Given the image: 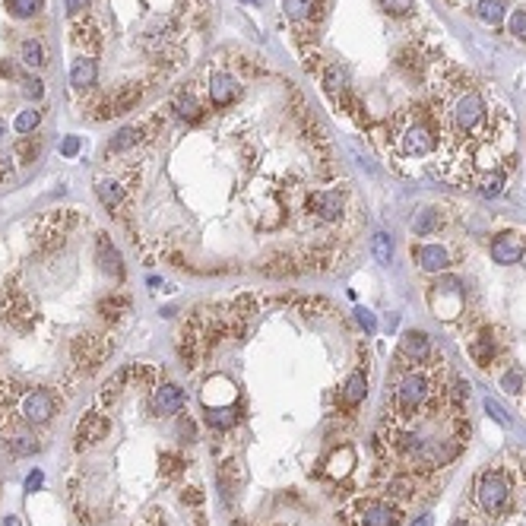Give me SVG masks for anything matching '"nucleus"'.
I'll use <instances>...</instances> for the list:
<instances>
[{"label": "nucleus", "instance_id": "1", "mask_svg": "<svg viewBox=\"0 0 526 526\" xmlns=\"http://www.w3.org/2000/svg\"><path fill=\"white\" fill-rule=\"evenodd\" d=\"M396 149L406 155H428L434 149V131L422 111H406L393 124Z\"/></svg>", "mask_w": 526, "mask_h": 526}, {"label": "nucleus", "instance_id": "2", "mask_svg": "<svg viewBox=\"0 0 526 526\" xmlns=\"http://www.w3.org/2000/svg\"><path fill=\"white\" fill-rule=\"evenodd\" d=\"M428 396H432V384H428V378L422 371H412L406 374V378L396 384V412L400 415H415L422 406L428 402Z\"/></svg>", "mask_w": 526, "mask_h": 526}, {"label": "nucleus", "instance_id": "3", "mask_svg": "<svg viewBox=\"0 0 526 526\" xmlns=\"http://www.w3.org/2000/svg\"><path fill=\"white\" fill-rule=\"evenodd\" d=\"M508 479H504V473H498V469H488V473L479 476V485H476V498H479L482 510L485 514H501V508L508 504Z\"/></svg>", "mask_w": 526, "mask_h": 526}, {"label": "nucleus", "instance_id": "4", "mask_svg": "<svg viewBox=\"0 0 526 526\" xmlns=\"http://www.w3.org/2000/svg\"><path fill=\"white\" fill-rule=\"evenodd\" d=\"M57 412V396L48 390H26L19 396V415L32 425H45L51 415Z\"/></svg>", "mask_w": 526, "mask_h": 526}, {"label": "nucleus", "instance_id": "5", "mask_svg": "<svg viewBox=\"0 0 526 526\" xmlns=\"http://www.w3.org/2000/svg\"><path fill=\"white\" fill-rule=\"evenodd\" d=\"M307 207L317 213V219L324 222H333L343 216V190H317V194H311V200H307Z\"/></svg>", "mask_w": 526, "mask_h": 526}, {"label": "nucleus", "instance_id": "6", "mask_svg": "<svg viewBox=\"0 0 526 526\" xmlns=\"http://www.w3.org/2000/svg\"><path fill=\"white\" fill-rule=\"evenodd\" d=\"M523 251H526L523 238H517V235H501V238H495V241H491V261L501 263V266L520 263V261H523Z\"/></svg>", "mask_w": 526, "mask_h": 526}, {"label": "nucleus", "instance_id": "7", "mask_svg": "<svg viewBox=\"0 0 526 526\" xmlns=\"http://www.w3.org/2000/svg\"><path fill=\"white\" fill-rule=\"evenodd\" d=\"M412 257L425 273H444L450 266V251L441 244H419L412 248Z\"/></svg>", "mask_w": 526, "mask_h": 526}, {"label": "nucleus", "instance_id": "8", "mask_svg": "<svg viewBox=\"0 0 526 526\" xmlns=\"http://www.w3.org/2000/svg\"><path fill=\"white\" fill-rule=\"evenodd\" d=\"M95 261H99L102 273H108V276H114V279L124 276V266H121L118 248H114V244L108 241L105 235H99V241H95Z\"/></svg>", "mask_w": 526, "mask_h": 526}, {"label": "nucleus", "instance_id": "9", "mask_svg": "<svg viewBox=\"0 0 526 526\" xmlns=\"http://www.w3.org/2000/svg\"><path fill=\"white\" fill-rule=\"evenodd\" d=\"M153 409L159 415H175L184 409V390L177 384H162L153 396Z\"/></svg>", "mask_w": 526, "mask_h": 526}, {"label": "nucleus", "instance_id": "10", "mask_svg": "<svg viewBox=\"0 0 526 526\" xmlns=\"http://www.w3.org/2000/svg\"><path fill=\"white\" fill-rule=\"evenodd\" d=\"M400 523V514H396V508H390V504H365V510H361L358 517V526H396Z\"/></svg>", "mask_w": 526, "mask_h": 526}, {"label": "nucleus", "instance_id": "11", "mask_svg": "<svg viewBox=\"0 0 526 526\" xmlns=\"http://www.w3.org/2000/svg\"><path fill=\"white\" fill-rule=\"evenodd\" d=\"M402 355H406L409 361H425L428 355H432V343H428V333L425 330H409L402 333Z\"/></svg>", "mask_w": 526, "mask_h": 526}, {"label": "nucleus", "instance_id": "12", "mask_svg": "<svg viewBox=\"0 0 526 526\" xmlns=\"http://www.w3.org/2000/svg\"><path fill=\"white\" fill-rule=\"evenodd\" d=\"M235 95H238L235 77H229V73H213L209 77V99H213V105H229Z\"/></svg>", "mask_w": 526, "mask_h": 526}, {"label": "nucleus", "instance_id": "13", "mask_svg": "<svg viewBox=\"0 0 526 526\" xmlns=\"http://www.w3.org/2000/svg\"><path fill=\"white\" fill-rule=\"evenodd\" d=\"M95 77H99V67H95V60L92 57H80V60H73V70H70V86L73 89H89V86H95Z\"/></svg>", "mask_w": 526, "mask_h": 526}, {"label": "nucleus", "instance_id": "14", "mask_svg": "<svg viewBox=\"0 0 526 526\" xmlns=\"http://www.w3.org/2000/svg\"><path fill=\"white\" fill-rule=\"evenodd\" d=\"M95 194H99L105 209H118L121 200H124V187L114 177H95Z\"/></svg>", "mask_w": 526, "mask_h": 526}, {"label": "nucleus", "instance_id": "15", "mask_svg": "<svg viewBox=\"0 0 526 526\" xmlns=\"http://www.w3.org/2000/svg\"><path fill=\"white\" fill-rule=\"evenodd\" d=\"M368 393V378L361 371H352L349 380L343 384V393H339V400H343V406H358L361 400H365Z\"/></svg>", "mask_w": 526, "mask_h": 526}, {"label": "nucleus", "instance_id": "16", "mask_svg": "<svg viewBox=\"0 0 526 526\" xmlns=\"http://www.w3.org/2000/svg\"><path fill=\"white\" fill-rule=\"evenodd\" d=\"M441 229V209H434V207H425V209H419V213L412 216V231L419 238H428V235H434V231Z\"/></svg>", "mask_w": 526, "mask_h": 526}, {"label": "nucleus", "instance_id": "17", "mask_svg": "<svg viewBox=\"0 0 526 526\" xmlns=\"http://www.w3.org/2000/svg\"><path fill=\"white\" fill-rule=\"evenodd\" d=\"M140 127H124V131H118V136H114L111 143H108V155H121L127 153V149H133L136 143H140Z\"/></svg>", "mask_w": 526, "mask_h": 526}, {"label": "nucleus", "instance_id": "18", "mask_svg": "<svg viewBox=\"0 0 526 526\" xmlns=\"http://www.w3.org/2000/svg\"><path fill=\"white\" fill-rule=\"evenodd\" d=\"M105 428H108V422L102 419V415H86V422L80 425V447H83V444H95L105 434Z\"/></svg>", "mask_w": 526, "mask_h": 526}, {"label": "nucleus", "instance_id": "19", "mask_svg": "<svg viewBox=\"0 0 526 526\" xmlns=\"http://www.w3.org/2000/svg\"><path fill=\"white\" fill-rule=\"evenodd\" d=\"M476 13H479L482 23L498 26V23L504 19V0H482V4L476 6Z\"/></svg>", "mask_w": 526, "mask_h": 526}, {"label": "nucleus", "instance_id": "20", "mask_svg": "<svg viewBox=\"0 0 526 526\" xmlns=\"http://www.w3.org/2000/svg\"><path fill=\"white\" fill-rule=\"evenodd\" d=\"M479 190L485 197H498L504 190V172H498V168H491V172H485L479 177Z\"/></svg>", "mask_w": 526, "mask_h": 526}, {"label": "nucleus", "instance_id": "21", "mask_svg": "<svg viewBox=\"0 0 526 526\" xmlns=\"http://www.w3.org/2000/svg\"><path fill=\"white\" fill-rule=\"evenodd\" d=\"M371 251H374V257H378V263H390L393 261V241H390V235L378 231V235L371 238Z\"/></svg>", "mask_w": 526, "mask_h": 526}, {"label": "nucleus", "instance_id": "22", "mask_svg": "<svg viewBox=\"0 0 526 526\" xmlns=\"http://www.w3.org/2000/svg\"><path fill=\"white\" fill-rule=\"evenodd\" d=\"M175 108H177V118H184V121H197V118H200V105H197V99H194V95H187V92L177 95Z\"/></svg>", "mask_w": 526, "mask_h": 526}, {"label": "nucleus", "instance_id": "23", "mask_svg": "<svg viewBox=\"0 0 526 526\" xmlns=\"http://www.w3.org/2000/svg\"><path fill=\"white\" fill-rule=\"evenodd\" d=\"M491 355H495V339H491V333H482L473 343V358L479 361V365H488Z\"/></svg>", "mask_w": 526, "mask_h": 526}, {"label": "nucleus", "instance_id": "24", "mask_svg": "<svg viewBox=\"0 0 526 526\" xmlns=\"http://www.w3.org/2000/svg\"><path fill=\"white\" fill-rule=\"evenodd\" d=\"M23 64H29V67H42L45 64V48H42L38 38L23 42Z\"/></svg>", "mask_w": 526, "mask_h": 526}, {"label": "nucleus", "instance_id": "25", "mask_svg": "<svg viewBox=\"0 0 526 526\" xmlns=\"http://www.w3.org/2000/svg\"><path fill=\"white\" fill-rule=\"evenodd\" d=\"M207 422L213 428H219V432H225V428H231L238 422V415H235V409H209Z\"/></svg>", "mask_w": 526, "mask_h": 526}, {"label": "nucleus", "instance_id": "26", "mask_svg": "<svg viewBox=\"0 0 526 526\" xmlns=\"http://www.w3.org/2000/svg\"><path fill=\"white\" fill-rule=\"evenodd\" d=\"M38 6H42V0H6V10L16 19H26L32 13H38Z\"/></svg>", "mask_w": 526, "mask_h": 526}, {"label": "nucleus", "instance_id": "27", "mask_svg": "<svg viewBox=\"0 0 526 526\" xmlns=\"http://www.w3.org/2000/svg\"><path fill=\"white\" fill-rule=\"evenodd\" d=\"M38 124H42V111H35V108H29V111H23V114H19V118H16V124H13V127H16V133H32Z\"/></svg>", "mask_w": 526, "mask_h": 526}, {"label": "nucleus", "instance_id": "28", "mask_svg": "<svg viewBox=\"0 0 526 526\" xmlns=\"http://www.w3.org/2000/svg\"><path fill=\"white\" fill-rule=\"evenodd\" d=\"M327 89H330L333 95H343L346 92V83H349V80H346V70H339V67H330V70H327Z\"/></svg>", "mask_w": 526, "mask_h": 526}, {"label": "nucleus", "instance_id": "29", "mask_svg": "<svg viewBox=\"0 0 526 526\" xmlns=\"http://www.w3.org/2000/svg\"><path fill=\"white\" fill-rule=\"evenodd\" d=\"M285 13L289 19H305L314 13V0H285Z\"/></svg>", "mask_w": 526, "mask_h": 526}, {"label": "nucleus", "instance_id": "30", "mask_svg": "<svg viewBox=\"0 0 526 526\" xmlns=\"http://www.w3.org/2000/svg\"><path fill=\"white\" fill-rule=\"evenodd\" d=\"M10 450H13V454H19V456H23V454H35V450H38V441H32L29 434H19V438L10 441Z\"/></svg>", "mask_w": 526, "mask_h": 526}, {"label": "nucleus", "instance_id": "31", "mask_svg": "<svg viewBox=\"0 0 526 526\" xmlns=\"http://www.w3.org/2000/svg\"><path fill=\"white\" fill-rule=\"evenodd\" d=\"M510 35H517V38H526V10H514L510 13Z\"/></svg>", "mask_w": 526, "mask_h": 526}, {"label": "nucleus", "instance_id": "32", "mask_svg": "<svg viewBox=\"0 0 526 526\" xmlns=\"http://www.w3.org/2000/svg\"><path fill=\"white\" fill-rule=\"evenodd\" d=\"M485 412H488V415H491V419H495V422H498V425H504V428H508V425H510V415H508V412H504V409H501V406H498V402H495V400H491V396H488V400H485Z\"/></svg>", "mask_w": 526, "mask_h": 526}, {"label": "nucleus", "instance_id": "33", "mask_svg": "<svg viewBox=\"0 0 526 526\" xmlns=\"http://www.w3.org/2000/svg\"><path fill=\"white\" fill-rule=\"evenodd\" d=\"M387 10L393 13V16H406V13L415 10V0H384Z\"/></svg>", "mask_w": 526, "mask_h": 526}, {"label": "nucleus", "instance_id": "34", "mask_svg": "<svg viewBox=\"0 0 526 526\" xmlns=\"http://www.w3.org/2000/svg\"><path fill=\"white\" fill-rule=\"evenodd\" d=\"M501 387H504V390H508V393H520L523 390V378H520V374H517V371H508V374H504V378H501Z\"/></svg>", "mask_w": 526, "mask_h": 526}, {"label": "nucleus", "instance_id": "35", "mask_svg": "<svg viewBox=\"0 0 526 526\" xmlns=\"http://www.w3.org/2000/svg\"><path fill=\"white\" fill-rule=\"evenodd\" d=\"M23 92H26V99H42V95H45V83H42V80H26V83H23Z\"/></svg>", "mask_w": 526, "mask_h": 526}, {"label": "nucleus", "instance_id": "36", "mask_svg": "<svg viewBox=\"0 0 526 526\" xmlns=\"http://www.w3.org/2000/svg\"><path fill=\"white\" fill-rule=\"evenodd\" d=\"M355 317H358V324L365 327V333H374V330H378V320H374V314L368 311V307H358V311H355Z\"/></svg>", "mask_w": 526, "mask_h": 526}, {"label": "nucleus", "instance_id": "37", "mask_svg": "<svg viewBox=\"0 0 526 526\" xmlns=\"http://www.w3.org/2000/svg\"><path fill=\"white\" fill-rule=\"evenodd\" d=\"M60 153H64L67 159H70V155H77L80 153V136H67V140L60 143Z\"/></svg>", "mask_w": 526, "mask_h": 526}, {"label": "nucleus", "instance_id": "38", "mask_svg": "<svg viewBox=\"0 0 526 526\" xmlns=\"http://www.w3.org/2000/svg\"><path fill=\"white\" fill-rule=\"evenodd\" d=\"M42 482H45L42 469H35V473H29V476H26V491H38V488H42Z\"/></svg>", "mask_w": 526, "mask_h": 526}, {"label": "nucleus", "instance_id": "39", "mask_svg": "<svg viewBox=\"0 0 526 526\" xmlns=\"http://www.w3.org/2000/svg\"><path fill=\"white\" fill-rule=\"evenodd\" d=\"M469 396V380H456L454 384V400H466Z\"/></svg>", "mask_w": 526, "mask_h": 526}, {"label": "nucleus", "instance_id": "40", "mask_svg": "<svg viewBox=\"0 0 526 526\" xmlns=\"http://www.w3.org/2000/svg\"><path fill=\"white\" fill-rule=\"evenodd\" d=\"M89 6V0H67V10H70V16H80Z\"/></svg>", "mask_w": 526, "mask_h": 526}, {"label": "nucleus", "instance_id": "41", "mask_svg": "<svg viewBox=\"0 0 526 526\" xmlns=\"http://www.w3.org/2000/svg\"><path fill=\"white\" fill-rule=\"evenodd\" d=\"M32 153H38V149L32 146V143H26V146H16V155H23V159H29Z\"/></svg>", "mask_w": 526, "mask_h": 526}, {"label": "nucleus", "instance_id": "42", "mask_svg": "<svg viewBox=\"0 0 526 526\" xmlns=\"http://www.w3.org/2000/svg\"><path fill=\"white\" fill-rule=\"evenodd\" d=\"M4 526H16V520H13V517H6V520H4Z\"/></svg>", "mask_w": 526, "mask_h": 526}, {"label": "nucleus", "instance_id": "43", "mask_svg": "<svg viewBox=\"0 0 526 526\" xmlns=\"http://www.w3.org/2000/svg\"><path fill=\"white\" fill-rule=\"evenodd\" d=\"M428 523H432V520H428V517H422V523H419V526H428Z\"/></svg>", "mask_w": 526, "mask_h": 526}, {"label": "nucleus", "instance_id": "44", "mask_svg": "<svg viewBox=\"0 0 526 526\" xmlns=\"http://www.w3.org/2000/svg\"><path fill=\"white\" fill-rule=\"evenodd\" d=\"M0 136H4V121H0Z\"/></svg>", "mask_w": 526, "mask_h": 526}]
</instances>
